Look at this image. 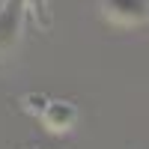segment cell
I'll use <instances>...</instances> for the list:
<instances>
[{"mask_svg": "<svg viewBox=\"0 0 149 149\" xmlns=\"http://www.w3.org/2000/svg\"><path fill=\"white\" fill-rule=\"evenodd\" d=\"M102 15L113 27H143L149 21L146 0H102Z\"/></svg>", "mask_w": 149, "mask_h": 149, "instance_id": "1", "label": "cell"}, {"mask_svg": "<svg viewBox=\"0 0 149 149\" xmlns=\"http://www.w3.org/2000/svg\"><path fill=\"white\" fill-rule=\"evenodd\" d=\"M24 3H27V0H9V6L3 9V15H0V60H3L12 48L18 45Z\"/></svg>", "mask_w": 149, "mask_h": 149, "instance_id": "2", "label": "cell"}, {"mask_svg": "<svg viewBox=\"0 0 149 149\" xmlns=\"http://www.w3.org/2000/svg\"><path fill=\"white\" fill-rule=\"evenodd\" d=\"M39 119L45 122L48 131L54 134H63L74 125V119H78V107H74L72 102H66V98H48L45 110L39 113Z\"/></svg>", "mask_w": 149, "mask_h": 149, "instance_id": "3", "label": "cell"}, {"mask_svg": "<svg viewBox=\"0 0 149 149\" xmlns=\"http://www.w3.org/2000/svg\"><path fill=\"white\" fill-rule=\"evenodd\" d=\"M45 104H48V95H39V93H27L21 98V107L27 110V113H33V116H39L45 110Z\"/></svg>", "mask_w": 149, "mask_h": 149, "instance_id": "4", "label": "cell"}, {"mask_svg": "<svg viewBox=\"0 0 149 149\" xmlns=\"http://www.w3.org/2000/svg\"><path fill=\"white\" fill-rule=\"evenodd\" d=\"M27 3H30V6L36 9V18L48 24V9H45V0H27Z\"/></svg>", "mask_w": 149, "mask_h": 149, "instance_id": "5", "label": "cell"}, {"mask_svg": "<svg viewBox=\"0 0 149 149\" xmlns=\"http://www.w3.org/2000/svg\"><path fill=\"white\" fill-rule=\"evenodd\" d=\"M24 149H45V146H39V143H30V146H24Z\"/></svg>", "mask_w": 149, "mask_h": 149, "instance_id": "6", "label": "cell"}]
</instances>
